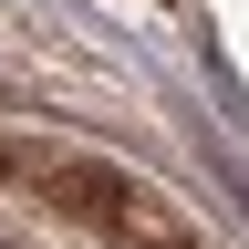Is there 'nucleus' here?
Instances as JSON below:
<instances>
[{"label":"nucleus","mask_w":249,"mask_h":249,"mask_svg":"<svg viewBox=\"0 0 249 249\" xmlns=\"http://www.w3.org/2000/svg\"><path fill=\"white\" fill-rule=\"evenodd\" d=\"M0 249H31V239H0Z\"/></svg>","instance_id":"obj_2"},{"label":"nucleus","mask_w":249,"mask_h":249,"mask_svg":"<svg viewBox=\"0 0 249 249\" xmlns=\"http://www.w3.org/2000/svg\"><path fill=\"white\" fill-rule=\"evenodd\" d=\"M52 197L83 218V229H104V239H145V249H187V218L156 197V187L135 177H114V166H52Z\"/></svg>","instance_id":"obj_1"}]
</instances>
